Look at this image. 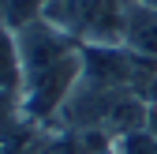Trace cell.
Listing matches in <instances>:
<instances>
[{
  "label": "cell",
  "instance_id": "cell-1",
  "mask_svg": "<svg viewBox=\"0 0 157 154\" xmlns=\"http://www.w3.org/2000/svg\"><path fill=\"white\" fill-rule=\"evenodd\" d=\"M127 4L131 0H49L41 19L71 34L78 45H124Z\"/></svg>",
  "mask_w": 157,
  "mask_h": 154
},
{
  "label": "cell",
  "instance_id": "cell-2",
  "mask_svg": "<svg viewBox=\"0 0 157 154\" xmlns=\"http://www.w3.org/2000/svg\"><path fill=\"white\" fill-rule=\"evenodd\" d=\"M124 45L153 56L157 60V11L142 4H127V30H124Z\"/></svg>",
  "mask_w": 157,
  "mask_h": 154
},
{
  "label": "cell",
  "instance_id": "cell-3",
  "mask_svg": "<svg viewBox=\"0 0 157 154\" xmlns=\"http://www.w3.org/2000/svg\"><path fill=\"white\" fill-rule=\"evenodd\" d=\"M49 0H0V23L8 30H23L45 15Z\"/></svg>",
  "mask_w": 157,
  "mask_h": 154
},
{
  "label": "cell",
  "instance_id": "cell-4",
  "mask_svg": "<svg viewBox=\"0 0 157 154\" xmlns=\"http://www.w3.org/2000/svg\"><path fill=\"white\" fill-rule=\"evenodd\" d=\"M112 147H116V154H157V136L150 128H142V132L112 139Z\"/></svg>",
  "mask_w": 157,
  "mask_h": 154
},
{
  "label": "cell",
  "instance_id": "cell-5",
  "mask_svg": "<svg viewBox=\"0 0 157 154\" xmlns=\"http://www.w3.org/2000/svg\"><path fill=\"white\" fill-rule=\"evenodd\" d=\"M131 4H142V8H153L157 11V0H131Z\"/></svg>",
  "mask_w": 157,
  "mask_h": 154
}]
</instances>
